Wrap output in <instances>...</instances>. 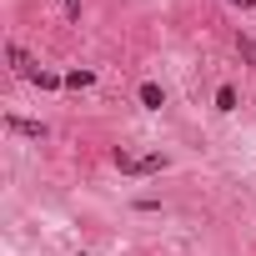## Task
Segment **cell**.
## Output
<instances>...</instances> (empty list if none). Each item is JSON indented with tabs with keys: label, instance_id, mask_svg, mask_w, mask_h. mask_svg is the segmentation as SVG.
<instances>
[{
	"label": "cell",
	"instance_id": "obj_1",
	"mask_svg": "<svg viewBox=\"0 0 256 256\" xmlns=\"http://www.w3.org/2000/svg\"><path fill=\"white\" fill-rule=\"evenodd\" d=\"M116 166L126 176H151V171H166V156H126V151H116Z\"/></svg>",
	"mask_w": 256,
	"mask_h": 256
},
{
	"label": "cell",
	"instance_id": "obj_2",
	"mask_svg": "<svg viewBox=\"0 0 256 256\" xmlns=\"http://www.w3.org/2000/svg\"><path fill=\"white\" fill-rule=\"evenodd\" d=\"M6 126H10L16 136H36V141L46 136V126H40V120H20V116H6Z\"/></svg>",
	"mask_w": 256,
	"mask_h": 256
},
{
	"label": "cell",
	"instance_id": "obj_7",
	"mask_svg": "<svg viewBox=\"0 0 256 256\" xmlns=\"http://www.w3.org/2000/svg\"><path fill=\"white\" fill-rule=\"evenodd\" d=\"M236 6H241V10H251V6H256V0H236Z\"/></svg>",
	"mask_w": 256,
	"mask_h": 256
},
{
	"label": "cell",
	"instance_id": "obj_4",
	"mask_svg": "<svg viewBox=\"0 0 256 256\" xmlns=\"http://www.w3.org/2000/svg\"><path fill=\"white\" fill-rule=\"evenodd\" d=\"M216 106H221V110H236V90L221 86V90H216Z\"/></svg>",
	"mask_w": 256,
	"mask_h": 256
},
{
	"label": "cell",
	"instance_id": "obj_6",
	"mask_svg": "<svg viewBox=\"0 0 256 256\" xmlns=\"http://www.w3.org/2000/svg\"><path fill=\"white\" fill-rule=\"evenodd\" d=\"M236 46H241V56H246V60H251V66H256V46H251V40H246V36H236Z\"/></svg>",
	"mask_w": 256,
	"mask_h": 256
},
{
	"label": "cell",
	"instance_id": "obj_3",
	"mask_svg": "<svg viewBox=\"0 0 256 256\" xmlns=\"http://www.w3.org/2000/svg\"><path fill=\"white\" fill-rule=\"evenodd\" d=\"M6 56H10V66H16V70H26V76H36V66H30V56H26V50H20L16 40L6 46Z\"/></svg>",
	"mask_w": 256,
	"mask_h": 256
},
{
	"label": "cell",
	"instance_id": "obj_5",
	"mask_svg": "<svg viewBox=\"0 0 256 256\" xmlns=\"http://www.w3.org/2000/svg\"><path fill=\"white\" fill-rule=\"evenodd\" d=\"M141 100H146V106L156 110V106H161V90H156V86H141Z\"/></svg>",
	"mask_w": 256,
	"mask_h": 256
}]
</instances>
